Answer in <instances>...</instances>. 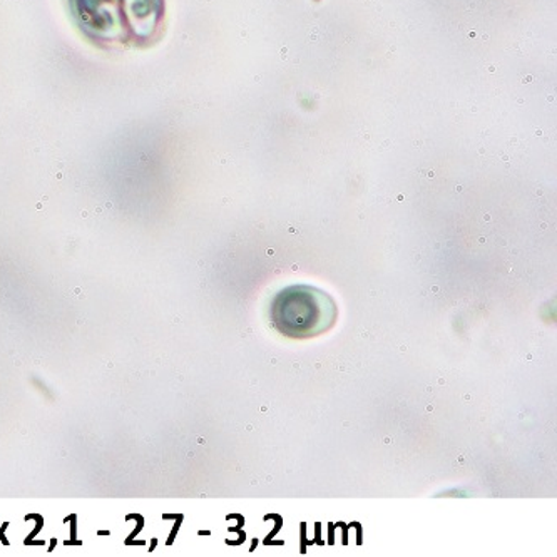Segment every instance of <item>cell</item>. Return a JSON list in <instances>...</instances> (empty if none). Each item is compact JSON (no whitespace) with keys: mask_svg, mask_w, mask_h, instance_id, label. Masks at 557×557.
Masks as SVG:
<instances>
[{"mask_svg":"<svg viewBox=\"0 0 557 557\" xmlns=\"http://www.w3.org/2000/svg\"><path fill=\"white\" fill-rule=\"evenodd\" d=\"M124 8L129 9L126 18H131L129 27L135 29L136 36L149 37L163 17V0H124Z\"/></svg>","mask_w":557,"mask_h":557,"instance_id":"obj_3","label":"cell"},{"mask_svg":"<svg viewBox=\"0 0 557 557\" xmlns=\"http://www.w3.org/2000/svg\"><path fill=\"white\" fill-rule=\"evenodd\" d=\"M81 29L96 40L123 42L127 39L124 0H70Z\"/></svg>","mask_w":557,"mask_h":557,"instance_id":"obj_2","label":"cell"},{"mask_svg":"<svg viewBox=\"0 0 557 557\" xmlns=\"http://www.w3.org/2000/svg\"><path fill=\"white\" fill-rule=\"evenodd\" d=\"M337 304L326 292L310 285L282 289L270 305L276 332L294 341H307L329 332L337 322Z\"/></svg>","mask_w":557,"mask_h":557,"instance_id":"obj_1","label":"cell"}]
</instances>
